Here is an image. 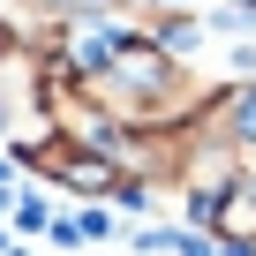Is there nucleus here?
<instances>
[{
	"label": "nucleus",
	"mask_w": 256,
	"mask_h": 256,
	"mask_svg": "<svg viewBox=\"0 0 256 256\" xmlns=\"http://www.w3.org/2000/svg\"><path fill=\"white\" fill-rule=\"evenodd\" d=\"M90 106L113 120V128H188L211 98V76L181 53H166L158 38L144 30H120L90 68H76Z\"/></svg>",
	"instance_id": "nucleus-1"
},
{
	"label": "nucleus",
	"mask_w": 256,
	"mask_h": 256,
	"mask_svg": "<svg viewBox=\"0 0 256 256\" xmlns=\"http://www.w3.org/2000/svg\"><path fill=\"white\" fill-rule=\"evenodd\" d=\"M16 166L38 174V181H53V188L76 196V204H113V188L128 181L106 151H90V144H76V136H53V128H38V136L16 144Z\"/></svg>",
	"instance_id": "nucleus-2"
},
{
	"label": "nucleus",
	"mask_w": 256,
	"mask_h": 256,
	"mask_svg": "<svg viewBox=\"0 0 256 256\" xmlns=\"http://www.w3.org/2000/svg\"><path fill=\"white\" fill-rule=\"evenodd\" d=\"M38 83H46V46L16 38L0 53V144H23V128H46Z\"/></svg>",
	"instance_id": "nucleus-3"
},
{
	"label": "nucleus",
	"mask_w": 256,
	"mask_h": 256,
	"mask_svg": "<svg viewBox=\"0 0 256 256\" xmlns=\"http://www.w3.org/2000/svg\"><path fill=\"white\" fill-rule=\"evenodd\" d=\"M211 136L241 158V166H256V76H234V83H211V98H204V113H196Z\"/></svg>",
	"instance_id": "nucleus-4"
},
{
	"label": "nucleus",
	"mask_w": 256,
	"mask_h": 256,
	"mask_svg": "<svg viewBox=\"0 0 256 256\" xmlns=\"http://www.w3.org/2000/svg\"><path fill=\"white\" fill-rule=\"evenodd\" d=\"M204 234H211V241H248V248H256V166L204 211Z\"/></svg>",
	"instance_id": "nucleus-5"
},
{
	"label": "nucleus",
	"mask_w": 256,
	"mask_h": 256,
	"mask_svg": "<svg viewBox=\"0 0 256 256\" xmlns=\"http://www.w3.org/2000/svg\"><path fill=\"white\" fill-rule=\"evenodd\" d=\"M90 16H120V0H23L16 30H23L30 46H46L60 23H90Z\"/></svg>",
	"instance_id": "nucleus-6"
},
{
	"label": "nucleus",
	"mask_w": 256,
	"mask_h": 256,
	"mask_svg": "<svg viewBox=\"0 0 256 256\" xmlns=\"http://www.w3.org/2000/svg\"><path fill=\"white\" fill-rule=\"evenodd\" d=\"M16 38H23V30H16V16H0V53H8Z\"/></svg>",
	"instance_id": "nucleus-7"
},
{
	"label": "nucleus",
	"mask_w": 256,
	"mask_h": 256,
	"mask_svg": "<svg viewBox=\"0 0 256 256\" xmlns=\"http://www.w3.org/2000/svg\"><path fill=\"white\" fill-rule=\"evenodd\" d=\"M226 8H241V16H256V0H226Z\"/></svg>",
	"instance_id": "nucleus-8"
}]
</instances>
